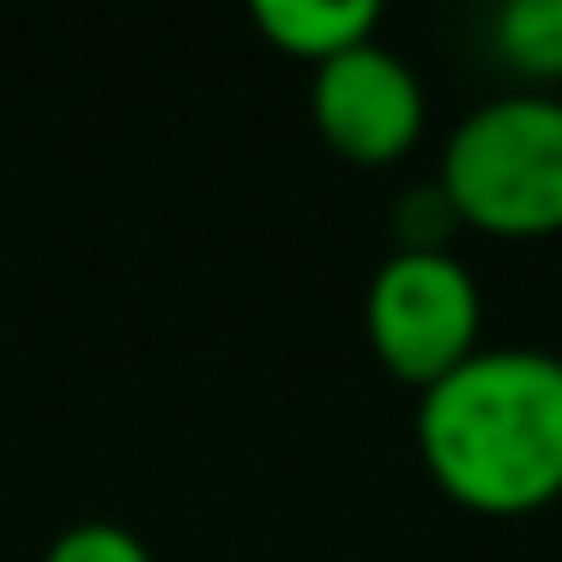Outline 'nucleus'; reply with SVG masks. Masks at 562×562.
I'll use <instances>...</instances> for the list:
<instances>
[{
  "label": "nucleus",
  "mask_w": 562,
  "mask_h": 562,
  "mask_svg": "<svg viewBox=\"0 0 562 562\" xmlns=\"http://www.w3.org/2000/svg\"><path fill=\"white\" fill-rule=\"evenodd\" d=\"M417 460L465 514L520 520L562 502V357L477 351L417 393Z\"/></svg>",
  "instance_id": "nucleus-1"
},
{
  "label": "nucleus",
  "mask_w": 562,
  "mask_h": 562,
  "mask_svg": "<svg viewBox=\"0 0 562 562\" xmlns=\"http://www.w3.org/2000/svg\"><path fill=\"white\" fill-rule=\"evenodd\" d=\"M436 194L453 224L538 243L562 231V98H496L472 110L441 146Z\"/></svg>",
  "instance_id": "nucleus-2"
},
{
  "label": "nucleus",
  "mask_w": 562,
  "mask_h": 562,
  "mask_svg": "<svg viewBox=\"0 0 562 562\" xmlns=\"http://www.w3.org/2000/svg\"><path fill=\"white\" fill-rule=\"evenodd\" d=\"M363 333L393 381L429 393L484 351V291L453 248H393L369 279Z\"/></svg>",
  "instance_id": "nucleus-3"
},
{
  "label": "nucleus",
  "mask_w": 562,
  "mask_h": 562,
  "mask_svg": "<svg viewBox=\"0 0 562 562\" xmlns=\"http://www.w3.org/2000/svg\"><path fill=\"white\" fill-rule=\"evenodd\" d=\"M308 115H315V134L345 164L387 170V164L412 158V146L424 139L429 103L424 79L412 74L405 55H393L387 43H363V49L315 67Z\"/></svg>",
  "instance_id": "nucleus-4"
},
{
  "label": "nucleus",
  "mask_w": 562,
  "mask_h": 562,
  "mask_svg": "<svg viewBox=\"0 0 562 562\" xmlns=\"http://www.w3.org/2000/svg\"><path fill=\"white\" fill-rule=\"evenodd\" d=\"M255 31L291 61L327 67L375 43L381 7L375 0H255Z\"/></svg>",
  "instance_id": "nucleus-5"
},
{
  "label": "nucleus",
  "mask_w": 562,
  "mask_h": 562,
  "mask_svg": "<svg viewBox=\"0 0 562 562\" xmlns=\"http://www.w3.org/2000/svg\"><path fill=\"white\" fill-rule=\"evenodd\" d=\"M502 67L526 86H557L562 79V0H514L490 25Z\"/></svg>",
  "instance_id": "nucleus-6"
},
{
  "label": "nucleus",
  "mask_w": 562,
  "mask_h": 562,
  "mask_svg": "<svg viewBox=\"0 0 562 562\" xmlns=\"http://www.w3.org/2000/svg\"><path fill=\"white\" fill-rule=\"evenodd\" d=\"M43 562H158L151 544L122 520H79L67 532H55V544L43 550Z\"/></svg>",
  "instance_id": "nucleus-7"
}]
</instances>
